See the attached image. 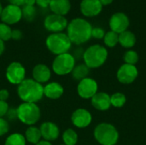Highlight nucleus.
Here are the masks:
<instances>
[{"label":"nucleus","instance_id":"f03ea898","mask_svg":"<svg viewBox=\"0 0 146 145\" xmlns=\"http://www.w3.org/2000/svg\"><path fill=\"white\" fill-rule=\"evenodd\" d=\"M17 95L22 103H37L44 97V85L33 79H25L17 85Z\"/></svg>","mask_w":146,"mask_h":145},{"label":"nucleus","instance_id":"b1692460","mask_svg":"<svg viewBox=\"0 0 146 145\" xmlns=\"http://www.w3.org/2000/svg\"><path fill=\"white\" fill-rule=\"evenodd\" d=\"M62 138L63 141V144L76 145L78 142V134L74 129L68 128L63 132Z\"/></svg>","mask_w":146,"mask_h":145},{"label":"nucleus","instance_id":"72a5a7b5","mask_svg":"<svg viewBox=\"0 0 146 145\" xmlns=\"http://www.w3.org/2000/svg\"><path fill=\"white\" fill-rule=\"evenodd\" d=\"M6 116L8 117L9 120L10 121H14V120H16L17 119V111H16V109H9Z\"/></svg>","mask_w":146,"mask_h":145},{"label":"nucleus","instance_id":"a211bd4d","mask_svg":"<svg viewBox=\"0 0 146 145\" xmlns=\"http://www.w3.org/2000/svg\"><path fill=\"white\" fill-rule=\"evenodd\" d=\"M64 93V88L63 86L56 82H49L44 86V97H47L48 99L51 100H56L62 97V96Z\"/></svg>","mask_w":146,"mask_h":145},{"label":"nucleus","instance_id":"dca6fc26","mask_svg":"<svg viewBox=\"0 0 146 145\" xmlns=\"http://www.w3.org/2000/svg\"><path fill=\"white\" fill-rule=\"evenodd\" d=\"M80 9L83 15L86 17H94L101 13L103 5L99 0H82Z\"/></svg>","mask_w":146,"mask_h":145},{"label":"nucleus","instance_id":"a19ab883","mask_svg":"<svg viewBox=\"0 0 146 145\" xmlns=\"http://www.w3.org/2000/svg\"><path fill=\"white\" fill-rule=\"evenodd\" d=\"M34 3H36V0H25V4H24V5L33 6Z\"/></svg>","mask_w":146,"mask_h":145},{"label":"nucleus","instance_id":"f8f14e48","mask_svg":"<svg viewBox=\"0 0 146 145\" xmlns=\"http://www.w3.org/2000/svg\"><path fill=\"white\" fill-rule=\"evenodd\" d=\"M130 25L128 16L123 12H116L113 14L110 19V31H113L118 34L127 30Z\"/></svg>","mask_w":146,"mask_h":145},{"label":"nucleus","instance_id":"39448f33","mask_svg":"<svg viewBox=\"0 0 146 145\" xmlns=\"http://www.w3.org/2000/svg\"><path fill=\"white\" fill-rule=\"evenodd\" d=\"M45 45L52 54L58 56L68 53L71 49L72 42L70 41L67 33L56 32L50 34L46 38Z\"/></svg>","mask_w":146,"mask_h":145},{"label":"nucleus","instance_id":"bb28decb","mask_svg":"<svg viewBox=\"0 0 146 145\" xmlns=\"http://www.w3.org/2000/svg\"><path fill=\"white\" fill-rule=\"evenodd\" d=\"M127 102L126 96L121 92H116L110 96V103L111 106H114L115 108H121L125 105Z\"/></svg>","mask_w":146,"mask_h":145},{"label":"nucleus","instance_id":"20e7f679","mask_svg":"<svg viewBox=\"0 0 146 145\" xmlns=\"http://www.w3.org/2000/svg\"><path fill=\"white\" fill-rule=\"evenodd\" d=\"M16 111L17 120L27 126H34L41 118V110L37 103H21L16 108Z\"/></svg>","mask_w":146,"mask_h":145},{"label":"nucleus","instance_id":"f257e3e1","mask_svg":"<svg viewBox=\"0 0 146 145\" xmlns=\"http://www.w3.org/2000/svg\"><path fill=\"white\" fill-rule=\"evenodd\" d=\"M92 31V26L88 21L83 18H75L68 23L67 35L72 44L80 45L91 39Z\"/></svg>","mask_w":146,"mask_h":145},{"label":"nucleus","instance_id":"7ed1b4c3","mask_svg":"<svg viewBox=\"0 0 146 145\" xmlns=\"http://www.w3.org/2000/svg\"><path fill=\"white\" fill-rule=\"evenodd\" d=\"M84 63L91 68H98L103 66L108 58L107 49L100 44H93L88 47L82 56Z\"/></svg>","mask_w":146,"mask_h":145},{"label":"nucleus","instance_id":"79ce46f5","mask_svg":"<svg viewBox=\"0 0 146 145\" xmlns=\"http://www.w3.org/2000/svg\"><path fill=\"white\" fill-rule=\"evenodd\" d=\"M35 145H52V144L50 143V142H48V141H45V140H41V141H39L37 144Z\"/></svg>","mask_w":146,"mask_h":145},{"label":"nucleus","instance_id":"4c0bfd02","mask_svg":"<svg viewBox=\"0 0 146 145\" xmlns=\"http://www.w3.org/2000/svg\"><path fill=\"white\" fill-rule=\"evenodd\" d=\"M10 4L17 5V6H23L25 4V0H8Z\"/></svg>","mask_w":146,"mask_h":145},{"label":"nucleus","instance_id":"f704fd0d","mask_svg":"<svg viewBox=\"0 0 146 145\" xmlns=\"http://www.w3.org/2000/svg\"><path fill=\"white\" fill-rule=\"evenodd\" d=\"M9 97V92L6 89H1L0 90V100L7 102V100Z\"/></svg>","mask_w":146,"mask_h":145},{"label":"nucleus","instance_id":"cd10ccee","mask_svg":"<svg viewBox=\"0 0 146 145\" xmlns=\"http://www.w3.org/2000/svg\"><path fill=\"white\" fill-rule=\"evenodd\" d=\"M123 59H124L125 63L130 64V65H135L139 62V55L135 50H129L125 52Z\"/></svg>","mask_w":146,"mask_h":145},{"label":"nucleus","instance_id":"6e6552de","mask_svg":"<svg viewBox=\"0 0 146 145\" xmlns=\"http://www.w3.org/2000/svg\"><path fill=\"white\" fill-rule=\"evenodd\" d=\"M5 77L9 84L18 85L26 79V68L19 62H12L6 68Z\"/></svg>","mask_w":146,"mask_h":145},{"label":"nucleus","instance_id":"ddd939ff","mask_svg":"<svg viewBox=\"0 0 146 145\" xmlns=\"http://www.w3.org/2000/svg\"><path fill=\"white\" fill-rule=\"evenodd\" d=\"M1 20L3 23H5L7 25H13L21 21L22 18V12L20 6L14 5V4H9L5 8L3 9L2 15H1Z\"/></svg>","mask_w":146,"mask_h":145},{"label":"nucleus","instance_id":"393cba45","mask_svg":"<svg viewBox=\"0 0 146 145\" xmlns=\"http://www.w3.org/2000/svg\"><path fill=\"white\" fill-rule=\"evenodd\" d=\"M27 141L23 134L19 132H15L9 135L5 141L4 145H26Z\"/></svg>","mask_w":146,"mask_h":145},{"label":"nucleus","instance_id":"423d86ee","mask_svg":"<svg viewBox=\"0 0 146 145\" xmlns=\"http://www.w3.org/2000/svg\"><path fill=\"white\" fill-rule=\"evenodd\" d=\"M97 142L101 145H115L119 140L117 129L110 123L98 124L93 132Z\"/></svg>","mask_w":146,"mask_h":145},{"label":"nucleus","instance_id":"58836bf2","mask_svg":"<svg viewBox=\"0 0 146 145\" xmlns=\"http://www.w3.org/2000/svg\"><path fill=\"white\" fill-rule=\"evenodd\" d=\"M99 1L103 6H107V5H110V3H112L114 0H99Z\"/></svg>","mask_w":146,"mask_h":145},{"label":"nucleus","instance_id":"e433bc0d","mask_svg":"<svg viewBox=\"0 0 146 145\" xmlns=\"http://www.w3.org/2000/svg\"><path fill=\"white\" fill-rule=\"evenodd\" d=\"M50 0H36V3L41 8H47L50 6Z\"/></svg>","mask_w":146,"mask_h":145},{"label":"nucleus","instance_id":"7c9ffc66","mask_svg":"<svg viewBox=\"0 0 146 145\" xmlns=\"http://www.w3.org/2000/svg\"><path fill=\"white\" fill-rule=\"evenodd\" d=\"M9 130V124L4 118H0V137L6 135Z\"/></svg>","mask_w":146,"mask_h":145},{"label":"nucleus","instance_id":"5701e85b","mask_svg":"<svg viewBox=\"0 0 146 145\" xmlns=\"http://www.w3.org/2000/svg\"><path fill=\"white\" fill-rule=\"evenodd\" d=\"M89 73H90V68L85 63H83V64L75 65L71 74H72V77L74 79L80 81V80L87 78Z\"/></svg>","mask_w":146,"mask_h":145},{"label":"nucleus","instance_id":"a18cd8bd","mask_svg":"<svg viewBox=\"0 0 146 145\" xmlns=\"http://www.w3.org/2000/svg\"><path fill=\"white\" fill-rule=\"evenodd\" d=\"M115 145H116V144H115Z\"/></svg>","mask_w":146,"mask_h":145},{"label":"nucleus","instance_id":"c85d7f7f","mask_svg":"<svg viewBox=\"0 0 146 145\" xmlns=\"http://www.w3.org/2000/svg\"><path fill=\"white\" fill-rule=\"evenodd\" d=\"M12 29L5 23H0V40L5 42L11 39Z\"/></svg>","mask_w":146,"mask_h":145},{"label":"nucleus","instance_id":"9d476101","mask_svg":"<svg viewBox=\"0 0 146 145\" xmlns=\"http://www.w3.org/2000/svg\"><path fill=\"white\" fill-rule=\"evenodd\" d=\"M98 90V83L92 78H86L79 81L77 85V93L83 99H91Z\"/></svg>","mask_w":146,"mask_h":145},{"label":"nucleus","instance_id":"0eeeda50","mask_svg":"<svg viewBox=\"0 0 146 145\" xmlns=\"http://www.w3.org/2000/svg\"><path fill=\"white\" fill-rule=\"evenodd\" d=\"M75 58L70 53H64L56 56L52 62L51 70L59 76H65L72 73L75 67Z\"/></svg>","mask_w":146,"mask_h":145},{"label":"nucleus","instance_id":"2eb2a0df","mask_svg":"<svg viewBox=\"0 0 146 145\" xmlns=\"http://www.w3.org/2000/svg\"><path fill=\"white\" fill-rule=\"evenodd\" d=\"M41 136L43 140L48 142L56 141L60 136V129L58 126L51 121H45L43 122L39 126Z\"/></svg>","mask_w":146,"mask_h":145},{"label":"nucleus","instance_id":"a878e982","mask_svg":"<svg viewBox=\"0 0 146 145\" xmlns=\"http://www.w3.org/2000/svg\"><path fill=\"white\" fill-rule=\"evenodd\" d=\"M104 43L107 47L110 48L116 46L119 44V34L113 31L107 32L104 38Z\"/></svg>","mask_w":146,"mask_h":145},{"label":"nucleus","instance_id":"4be33fe9","mask_svg":"<svg viewBox=\"0 0 146 145\" xmlns=\"http://www.w3.org/2000/svg\"><path fill=\"white\" fill-rule=\"evenodd\" d=\"M119 44L127 49L133 48L136 44V36L131 31H125L119 34Z\"/></svg>","mask_w":146,"mask_h":145},{"label":"nucleus","instance_id":"2f4dec72","mask_svg":"<svg viewBox=\"0 0 146 145\" xmlns=\"http://www.w3.org/2000/svg\"><path fill=\"white\" fill-rule=\"evenodd\" d=\"M105 32L101 27H92V38H94L96 39H104Z\"/></svg>","mask_w":146,"mask_h":145},{"label":"nucleus","instance_id":"37998d69","mask_svg":"<svg viewBox=\"0 0 146 145\" xmlns=\"http://www.w3.org/2000/svg\"><path fill=\"white\" fill-rule=\"evenodd\" d=\"M2 11H3V7L0 3V17H1V15H2Z\"/></svg>","mask_w":146,"mask_h":145},{"label":"nucleus","instance_id":"6ab92c4d","mask_svg":"<svg viewBox=\"0 0 146 145\" xmlns=\"http://www.w3.org/2000/svg\"><path fill=\"white\" fill-rule=\"evenodd\" d=\"M91 103L93 108L98 110L100 111L108 110L111 106L110 96L106 92H97L91 98Z\"/></svg>","mask_w":146,"mask_h":145},{"label":"nucleus","instance_id":"ea45409f","mask_svg":"<svg viewBox=\"0 0 146 145\" xmlns=\"http://www.w3.org/2000/svg\"><path fill=\"white\" fill-rule=\"evenodd\" d=\"M4 49H5V45H4V42L0 40V56L3 55V51H4Z\"/></svg>","mask_w":146,"mask_h":145},{"label":"nucleus","instance_id":"9b49d317","mask_svg":"<svg viewBox=\"0 0 146 145\" xmlns=\"http://www.w3.org/2000/svg\"><path fill=\"white\" fill-rule=\"evenodd\" d=\"M139 75L138 68L135 65H130L124 63L121 65L116 73L117 79L120 83L124 85L132 84L135 81Z\"/></svg>","mask_w":146,"mask_h":145},{"label":"nucleus","instance_id":"c9c22d12","mask_svg":"<svg viewBox=\"0 0 146 145\" xmlns=\"http://www.w3.org/2000/svg\"><path fill=\"white\" fill-rule=\"evenodd\" d=\"M22 37V32L18 30V29H14L12 30V33H11V38L14 40H19L21 39Z\"/></svg>","mask_w":146,"mask_h":145},{"label":"nucleus","instance_id":"f3484780","mask_svg":"<svg viewBox=\"0 0 146 145\" xmlns=\"http://www.w3.org/2000/svg\"><path fill=\"white\" fill-rule=\"evenodd\" d=\"M51 78V69L45 64L39 63L33 67L32 70V79L43 85L49 83Z\"/></svg>","mask_w":146,"mask_h":145},{"label":"nucleus","instance_id":"c03bdc74","mask_svg":"<svg viewBox=\"0 0 146 145\" xmlns=\"http://www.w3.org/2000/svg\"><path fill=\"white\" fill-rule=\"evenodd\" d=\"M60 145H65V144H60Z\"/></svg>","mask_w":146,"mask_h":145},{"label":"nucleus","instance_id":"aec40b11","mask_svg":"<svg viewBox=\"0 0 146 145\" xmlns=\"http://www.w3.org/2000/svg\"><path fill=\"white\" fill-rule=\"evenodd\" d=\"M49 7L54 14L64 16L69 12L71 3L69 0H50Z\"/></svg>","mask_w":146,"mask_h":145},{"label":"nucleus","instance_id":"c756f323","mask_svg":"<svg viewBox=\"0 0 146 145\" xmlns=\"http://www.w3.org/2000/svg\"><path fill=\"white\" fill-rule=\"evenodd\" d=\"M22 12V17H24L27 21H33L36 15V9L34 6L30 5H23V8L21 9Z\"/></svg>","mask_w":146,"mask_h":145},{"label":"nucleus","instance_id":"4468645a","mask_svg":"<svg viewBox=\"0 0 146 145\" xmlns=\"http://www.w3.org/2000/svg\"><path fill=\"white\" fill-rule=\"evenodd\" d=\"M72 124L80 129L89 126L92 121V114L86 109L80 108L75 109L71 115Z\"/></svg>","mask_w":146,"mask_h":145},{"label":"nucleus","instance_id":"1a4fd4ad","mask_svg":"<svg viewBox=\"0 0 146 145\" xmlns=\"http://www.w3.org/2000/svg\"><path fill=\"white\" fill-rule=\"evenodd\" d=\"M68 20L65 18V16L56 14L46 16L44 21V28L51 33L62 32L64 29L68 27Z\"/></svg>","mask_w":146,"mask_h":145},{"label":"nucleus","instance_id":"473e14b6","mask_svg":"<svg viewBox=\"0 0 146 145\" xmlns=\"http://www.w3.org/2000/svg\"><path fill=\"white\" fill-rule=\"evenodd\" d=\"M9 109V107L7 102L0 100V118H3L4 116H6Z\"/></svg>","mask_w":146,"mask_h":145},{"label":"nucleus","instance_id":"412c9836","mask_svg":"<svg viewBox=\"0 0 146 145\" xmlns=\"http://www.w3.org/2000/svg\"><path fill=\"white\" fill-rule=\"evenodd\" d=\"M24 137L26 138V141L31 144H37L39 141L42 140L40 129L35 126H28L25 131Z\"/></svg>","mask_w":146,"mask_h":145}]
</instances>
